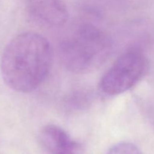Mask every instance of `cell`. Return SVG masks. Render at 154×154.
Masks as SVG:
<instances>
[{
    "instance_id": "obj_6",
    "label": "cell",
    "mask_w": 154,
    "mask_h": 154,
    "mask_svg": "<svg viewBox=\"0 0 154 154\" xmlns=\"http://www.w3.org/2000/svg\"><path fill=\"white\" fill-rule=\"evenodd\" d=\"M105 154H142V153L132 143L120 142L111 147Z\"/></svg>"
},
{
    "instance_id": "obj_2",
    "label": "cell",
    "mask_w": 154,
    "mask_h": 154,
    "mask_svg": "<svg viewBox=\"0 0 154 154\" xmlns=\"http://www.w3.org/2000/svg\"><path fill=\"white\" fill-rule=\"evenodd\" d=\"M111 48V42L102 30L91 24H84L62 42L60 55L69 71L88 73L106 60Z\"/></svg>"
},
{
    "instance_id": "obj_3",
    "label": "cell",
    "mask_w": 154,
    "mask_h": 154,
    "mask_svg": "<svg viewBox=\"0 0 154 154\" xmlns=\"http://www.w3.org/2000/svg\"><path fill=\"white\" fill-rule=\"evenodd\" d=\"M147 60L142 50L132 48L117 58L101 79L99 90L107 96L122 94L135 87L145 75Z\"/></svg>"
},
{
    "instance_id": "obj_4",
    "label": "cell",
    "mask_w": 154,
    "mask_h": 154,
    "mask_svg": "<svg viewBox=\"0 0 154 154\" xmlns=\"http://www.w3.org/2000/svg\"><path fill=\"white\" fill-rule=\"evenodd\" d=\"M26 7L33 20L47 26H62L69 19L63 0H26Z\"/></svg>"
},
{
    "instance_id": "obj_5",
    "label": "cell",
    "mask_w": 154,
    "mask_h": 154,
    "mask_svg": "<svg viewBox=\"0 0 154 154\" xmlns=\"http://www.w3.org/2000/svg\"><path fill=\"white\" fill-rule=\"evenodd\" d=\"M41 145L49 154H85L82 145L61 127L46 125L39 131Z\"/></svg>"
},
{
    "instance_id": "obj_1",
    "label": "cell",
    "mask_w": 154,
    "mask_h": 154,
    "mask_svg": "<svg viewBox=\"0 0 154 154\" xmlns=\"http://www.w3.org/2000/svg\"><path fill=\"white\" fill-rule=\"evenodd\" d=\"M52 62L51 46L44 36L33 32L20 33L3 51L0 63L2 78L11 90L31 93L46 80Z\"/></svg>"
}]
</instances>
